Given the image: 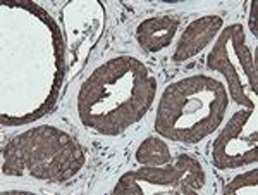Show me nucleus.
<instances>
[{
	"instance_id": "1",
	"label": "nucleus",
	"mask_w": 258,
	"mask_h": 195,
	"mask_svg": "<svg viewBox=\"0 0 258 195\" xmlns=\"http://www.w3.org/2000/svg\"><path fill=\"white\" fill-rule=\"evenodd\" d=\"M157 80L135 57L119 56L98 66L78 92V114L90 130L119 135L152 107Z\"/></svg>"
},
{
	"instance_id": "2",
	"label": "nucleus",
	"mask_w": 258,
	"mask_h": 195,
	"mask_svg": "<svg viewBox=\"0 0 258 195\" xmlns=\"http://www.w3.org/2000/svg\"><path fill=\"white\" fill-rule=\"evenodd\" d=\"M229 107L226 85L207 74L174 81L162 92L155 130L164 138L198 143L220 126Z\"/></svg>"
},
{
	"instance_id": "3",
	"label": "nucleus",
	"mask_w": 258,
	"mask_h": 195,
	"mask_svg": "<svg viewBox=\"0 0 258 195\" xmlns=\"http://www.w3.org/2000/svg\"><path fill=\"white\" fill-rule=\"evenodd\" d=\"M85 154L69 133L55 126L24 131L4 149L2 171L9 176L31 175L45 181H68L81 171Z\"/></svg>"
},
{
	"instance_id": "4",
	"label": "nucleus",
	"mask_w": 258,
	"mask_h": 195,
	"mask_svg": "<svg viewBox=\"0 0 258 195\" xmlns=\"http://www.w3.org/2000/svg\"><path fill=\"white\" fill-rule=\"evenodd\" d=\"M207 68L226 76L227 92L238 106L255 109L256 104L246 90L256 95V54L253 57L246 45L244 28L232 23L219 33V38L207 56Z\"/></svg>"
},
{
	"instance_id": "5",
	"label": "nucleus",
	"mask_w": 258,
	"mask_h": 195,
	"mask_svg": "<svg viewBox=\"0 0 258 195\" xmlns=\"http://www.w3.org/2000/svg\"><path fill=\"white\" fill-rule=\"evenodd\" d=\"M205 181L202 163L189 154H179L165 166H143L124 173L114 193H198Z\"/></svg>"
},
{
	"instance_id": "6",
	"label": "nucleus",
	"mask_w": 258,
	"mask_h": 195,
	"mask_svg": "<svg viewBox=\"0 0 258 195\" xmlns=\"http://www.w3.org/2000/svg\"><path fill=\"white\" fill-rule=\"evenodd\" d=\"M255 109L236 111L212 145V163L219 169L256 164V126L248 130Z\"/></svg>"
},
{
	"instance_id": "7",
	"label": "nucleus",
	"mask_w": 258,
	"mask_h": 195,
	"mask_svg": "<svg viewBox=\"0 0 258 195\" xmlns=\"http://www.w3.org/2000/svg\"><path fill=\"white\" fill-rule=\"evenodd\" d=\"M224 19L217 14H207L198 19H193L179 36L177 45L172 52L174 62H186L198 56L202 51L214 41L215 36L222 31Z\"/></svg>"
},
{
	"instance_id": "8",
	"label": "nucleus",
	"mask_w": 258,
	"mask_h": 195,
	"mask_svg": "<svg viewBox=\"0 0 258 195\" xmlns=\"http://www.w3.org/2000/svg\"><path fill=\"white\" fill-rule=\"evenodd\" d=\"M179 26H181V21L172 14L152 16L136 26V40L145 52L159 54L170 47Z\"/></svg>"
},
{
	"instance_id": "9",
	"label": "nucleus",
	"mask_w": 258,
	"mask_h": 195,
	"mask_svg": "<svg viewBox=\"0 0 258 195\" xmlns=\"http://www.w3.org/2000/svg\"><path fill=\"white\" fill-rule=\"evenodd\" d=\"M140 166H165L172 163V152L160 136H147L135 152Z\"/></svg>"
},
{
	"instance_id": "10",
	"label": "nucleus",
	"mask_w": 258,
	"mask_h": 195,
	"mask_svg": "<svg viewBox=\"0 0 258 195\" xmlns=\"http://www.w3.org/2000/svg\"><path fill=\"white\" fill-rule=\"evenodd\" d=\"M256 186H258V169L253 168L249 171H244L241 175L234 176L229 181L227 186H224L226 193H248V195H256Z\"/></svg>"
},
{
	"instance_id": "11",
	"label": "nucleus",
	"mask_w": 258,
	"mask_h": 195,
	"mask_svg": "<svg viewBox=\"0 0 258 195\" xmlns=\"http://www.w3.org/2000/svg\"><path fill=\"white\" fill-rule=\"evenodd\" d=\"M256 9H258V4L253 0V2H251V11H249V30H251L253 36L258 35V31H256Z\"/></svg>"
}]
</instances>
